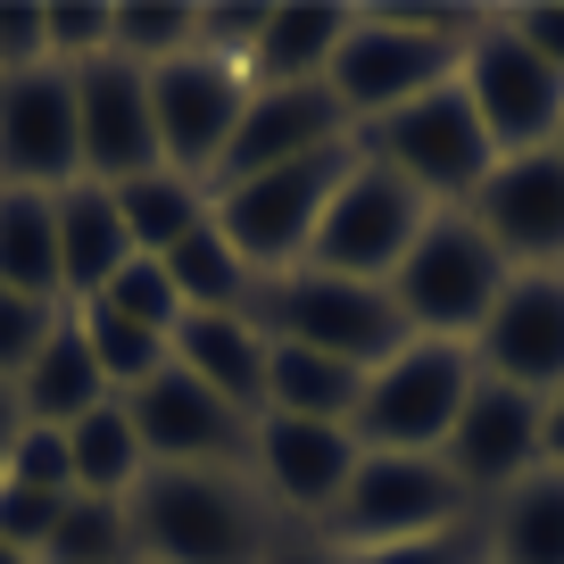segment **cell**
I'll list each match as a JSON object with an SVG mask.
<instances>
[{
    "instance_id": "obj_1",
    "label": "cell",
    "mask_w": 564,
    "mask_h": 564,
    "mask_svg": "<svg viewBox=\"0 0 564 564\" xmlns=\"http://www.w3.org/2000/svg\"><path fill=\"white\" fill-rule=\"evenodd\" d=\"M124 514H133L141 564H258L282 531L265 490L225 465H150Z\"/></svg>"
},
{
    "instance_id": "obj_2",
    "label": "cell",
    "mask_w": 564,
    "mask_h": 564,
    "mask_svg": "<svg viewBox=\"0 0 564 564\" xmlns=\"http://www.w3.org/2000/svg\"><path fill=\"white\" fill-rule=\"evenodd\" d=\"M465 34H474V18H457V9H357L324 84L349 108V124H373L390 108L423 100V91L457 84Z\"/></svg>"
},
{
    "instance_id": "obj_3",
    "label": "cell",
    "mask_w": 564,
    "mask_h": 564,
    "mask_svg": "<svg viewBox=\"0 0 564 564\" xmlns=\"http://www.w3.org/2000/svg\"><path fill=\"white\" fill-rule=\"evenodd\" d=\"M514 265L481 241V225L465 208H432V225L415 232V249L399 258V274L382 282L390 300H399L406 333L415 340H474L481 316L498 307Z\"/></svg>"
},
{
    "instance_id": "obj_4",
    "label": "cell",
    "mask_w": 564,
    "mask_h": 564,
    "mask_svg": "<svg viewBox=\"0 0 564 564\" xmlns=\"http://www.w3.org/2000/svg\"><path fill=\"white\" fill-rule=\"evenodd\" d=\"M249 316L265 324V340H300V349H324L340 366L373 373L406 349V316L382 282H349V274H316V265H291V274L258 282V307Z\"/></svg>"
},
{
    "instance_id": "obj_5",
    "label": "cell",
    "mask_w": 564,
    "mask_h": 564,
    "mask_svg": "<svg viewBox=\"0 0 564 564\" xmlns=\"http://www.w3.org/2000/svg\"><path fill=\"white\" fill-rule=\"evenodd\" d=\"M357 150L382 159L399 183H415L432 208H465V199L481 192V175L498 166L490 133H481L474 100H465V84H441V91H423V100L390 108V117L357 124Z\"/></svg>"
},
{
    "instance_id": "obj_6",
    "label": "cell",
    "mask_w": 564,
    "mask_h": 564,
    "mask_svg": "<svg viewBox=\"0 0 564 564\" xmlns=\"http://www.w3.org/2000/svg\"><path fill=\"white\" fill-rule=\"evenodd\" d=\"M349 166H357V141L316 150V159H300V166H265V175H249V183L208 192V216H216V232L258 265V282H274V274H291V265L307 258L316 216H324V199L340 192Z\"/></svg>"
},
{
    "instance_id": "obj_7",
    "label": "cell",
    "mask_w": 564,
    "mask_h": 564,
    "mask_svg": "<svg viewBox=\"0 0 564 564\" xmlns=\"http://www.w3.org/2000/svg\"><path fill=\"white\" fill-rule=\"evenodd\" d=\"M474 498L441 457H406V448H366L340 490V507L324 514L333 547H390V540H423V531H457L474 523Z\"/></svg>"
},
{
    "instance_id": "obj_8",
    "label": "cell",
    "mask_w": 564,
    "mask_h": 564,
    "mask_svg": "<svg viewBox=\"0 0 564 564\" xmlns=\"http://www.w3.org/2000/svg\"><path fill=\"white\" fill-rule=\"evenodd\" d=\"M423 225H432V199H423L415 183H399L382 159L357 150V166L340 175V192L324 199L316 241H307L300 265H316V274H349V282H390Z\"/></svg>"
},
{
    "instance_id": "obj_9",
    "label": "cell",
    "mask_w": 564,
    "mask_h": 564,
    "mask_svg": "<svg viewBox=\"0 0 564 564\" xmlns=\"http://www.w3.org/2000/svg\"><path fill=\"white\" fill-rule=\"evenodd\" d=\"M474 390V349L465 340H406L390 366L366 373L357 399V448H406V457H441L448 423Z\"/></svg>"
},
{
    "instance_id": "obj_10",
    "label": "cell",
    "mask_w": 564,
    "mask_h": 564,
    "mask_svg": "<svg viewBox=\"0 0 564 564\" xmlns=\"http://www.w3.org/2000/svg\"><path fill=\"white\" fill-rule=\"evenodd\" d=\"M457 84H465V100H474V117H481L498 159H523V150H547V141H556L564 75L547 67V58H531L498 18H474Z\"/></svg>"
},
{
    "instance_id": "obj_11",
    "label": "cell",
    "mask_w": 564,
    "mask_h": 564,
    "mask_svg": "<svg viewBox=\"0 0 564 564\" xmlns=\"http://www.w3.org/2000/svg\"><path fill=\"white\" fill-rule=\"evenodd\" d=\"M249 108V75L225 67V58H166L150 67V117H159V159L192 183H216L232 150V124Z\"/></svg>"
},
{
    "instance_id": "obj_12",
    "label": "cell",
    "mask_w": 564,
    "mask_h": 564,
    "mask_svg": "<svg viewBox=\"0 0 564 564\" xmlns=\"http://www.w3.org/2000/svg\"><path fill=\"white\" fill-rule=\"evenodd\" d=\"M0 183L9 192H67V183H84V133H75V75L67 67L0 75Z\"/></svg>"
},
{
    "instance_id": "obj_13",
    "label": "cell",
    "mask_w": 564,
    "mask_h": 564,
    "mask_svg": "<svg viewBox=\"0 0 564 564\" xmlns=\"http://www.w3.org/2000/svg\"><path fill=\"white\" fill-rule=\"evenodd\" d=\"M465 216L514 274H564V159L556 150L498 159L481 175V192L465 199Z\"/></svg>"
},
{
    "instance_id": "obj_14",
    "label": "cell",
    "mask_w": 564,
    "mask_h": 564,
    "mask_svg": "<svg viewBox=\"0 0 564 564\" xmlns=\"http://www.w3.org/2000/svg\"><path fill=\"white\" fill-rule=\"evenodd\" d=\"M540 406L547 399L507 390V382H490V373L474 366V390H465L457 423H448V441H441V465L465 481L474 507H490V498H507L514 481L540 474Z\"/></svg>"
},
{
    "instance_id": "obj_15",
    "label": "cell",
    "mask_w": 564,
    "mask_h": 564,
    "mask_svg": "<svg viewBox=\"0 0 564 564\" xmlns=\"http://www.w3.org/2000/svg\"><path fill=\"white\" fill-rule=\"evenodd\" d=\"M124 415H133L150 465H225V474H249L258 423H249L241 406H225L208 382H192L183 366H166L141 390H124Z\"/></svg>"
},
{
    "instance_id": "obj_16",
    "label": "cell",
    "mask_w": 564,
    "mask_h": 564,
    "mask_svg": "<svg viewBox=\"0 0 564 564\" xmlns=\"http://www.w3.org/2000/svg\"><path fill=\"white\" fill-rule=\"evenodd\" d=\"M357 432L349 423H300V415H258V441H249V481L265 490V507L291 514V523H316L340 507L357 474Z\"/></svg>"
},
{
    "instance_id": "obj_17",
    "label": "cell",
    "mask_w": 564,
    "mask_h": 564,
    "mask_svg": "<svg viewBox=\"0 0 564 564\" xmlns=\"http://www.w3.org/2000/svg\"><path fill=\"white\" fill-rule=\"evenodd\" d=\"M75 75V133H84V183H133V175H159V117H150V75L124 67L117 51L91 58Z\"/></svg>"
},
{
    "instance_id": "obj_18",
    "label": "cell",
    "mask_w": 564,
    "mask_h": 564,
    "mask_svg": "<svg viewBox=\"0 0 564 564\" xmlns=\"http://www.w3.org/2000/svg\"><path fill=\"white\" fill-rule=\"evenodd\" d=\"M340 141H357V124H349V108L333 100V84H249V108H241V124H232V150H225L208 192L249 183V175H265V166H300V159H316V150H340Z\"/></svg>"
},
{
    "instance_id": "obj_19",
    "label": "cell",
    "mask_w": 564,
    "mask_h": 564,
    "mask_svg": "<svg viewBox=\"0 0 564 564\" xmlns=\"http://www.w3.org/2000/svg\"><path fill=\"white\" fill-rule=\"evenodd\" d=\"M465 349L490 382L556 399L564 390V274H507L498 307L481 316V333Z\"/></svg>"
},
{
    "instance_id": "obj_20",
    "label": "cell",
    "mask_w": 564,
    "mask_h": 564,
    "mask_svg": "<svg viewBox=\"0 0 564 564\" xmlns=\"http://www.w3.org/2000/svg\"><path fill=\"white\" fill-rule=\"evenodd\" d=\"M51 208H58V282H67V307H84V300H100L141 249L124 232L108 183H67V192H51Z\"/></svg>"
},
{
    "instance_id": "obj_21",
    "label": "cell",
    "mask_w": 564,
    "mask_h": 564,
    "mask_svg": "<svg viewBox=\"0 0 564 564\" xmlns=\"http://www.w3.org/2000/svg\"><path fill=\"white\" fill-rule=\"evenodd\" d=\"M265 324L258 316H183L175 324V366L192 382H208L225 406H241L249 423L265 415Z\"/></svg>"
},
{
    "instance_id": "obj_22",
    "label": "cell",
    "mask_w": 564,
    "mask_h": 564,
    "mask_svg": "<svg viewBox=\"0 0 564 564\" xmlns=\"http://www.w3.org/2000/svg\"><path fill=\"white\" fill-rule=\"evenodd\" d=\"M100 399H117V390L100 382V357H91L84 324H75V307L51 324V340L34 349V366L18 373V406L25 423H51V432H67L75 415H91Z\"/></svg>"
},
{
    "instance_id": "obj_23",
    "label": "cell",
    "mask_w": 564,
    "mask_h": 564,
    "mask_svg": "<svg viewBox=\"0 0 564 564\" xmlns=\"http://www.w3.org/2000/svg\"><path fill=\"white\" fill-rule=\"evenodd\" d=\"M357 9H324V0H274L258 25V58H249V84H324L333 51L349 42Z\"/></svg>"
},
{
    "instance_id": "obj_24",
    "label": "cell",
    "mask_w": 564,
    "mask_h": 564,
    "mask_svg": "<svg viewBox=\"0 0 564 564\" xmlns=\"http://www.w3.org/2000/svg\"><path fill=\"white\" fill-rule=\"evenodd\" d=\"M481 564H564V474L540 465L481 507Z\"/></svg>"
},
{
    "instance_id": "obj_25",
    "label": "cell",
    "mask_w": 564,
    "mask_h": 564,
    "mask_svg": "<svg viewBox=\"0 0 564 564\" xmlns=\"http://www.w3.org/2000/svg\"><path fill=\"white\" fill-rule=\"evenodd\" d=\"M357 399H366V373L340 366L324 349H300V340H274L265 349V415H300V423H357Z\"/></svg>"
},
{
    "instance_id": "obj_26",
    "label": "cell",
    "mask_w": 564,
    "mask_h": 564,
    "mask_svg": "<svg viewBox=\"0 0 564 564\" xmlns=\"http://www.w3.org/2000/svg\"><path fill=\"white\" fill-rule=\"evenodd\" d=\"M0 291H25V300L67 307V282H58V208H51V192H9V183H0Z\"/></svg>"
},
{
    "instance_id": "obj_27",
    "label": "cell",
    "mask_w": 564,
    "mask_h": 564,
    "mask_svg": "<svg viewBox=\"0 0 564 564\" xmlns=\"http://www.w3.org/2000/svg\"><path fill=\"white\" fill-rule=\"evenodd\" d=\"M67 474H75V490H84V498H133V490H141L150 448H141L124 399H100L91 415L67 423Z\"/></svg>"
},
{
    "instance_id": "obj_28",
    "label": "cell",
    "mask_w": 564,
    "mask_h": 564,
    "mask_svg": "<svg viewBox=\"0 0 564 564\" xmlns=\"http://www.w3.org/2000/svg\"><path fill=\"white\" fill-rule=\"evenodd\" d=\"M117 216H124V232H133L141 258H166L183 232L208 225V183L175 175V166H159V175H133V183H117Z\"/></svg>"
},
{
    "instance_id": "obj_29",
    "label": "cell",
    "mask_w": 564,
    "mask_h": 564,
    "mask_svg": "<svg viewBox=\"0 0 564 564\" xmlns=\"http://www.w3.org/2000/svg\"><path fill=\"white\" fill-rule=\"evenodd\" d=\"M108 51L124 58V67H166V58H192L199 51V9L192 0H117V34H108Z\"/></svg>"
},
{
    "instance_id": "obj_30",
    "label": "cell",
    "mask_w": 564,
    "mask_h": 564,
    "mask_svg": "<svg viewBox=\"0 0 564 564\" xmlns=\"http://www.w3.org/2000/svg\"><path fill=\"white\" fill-rule=\"evenodd\" d=\"M42 564H141L133 547V514H124V498H67V514H58L51 547H42Z\"/></svg>"
},
{
    "instance_id": "obj_31",
    "label": "cell",
    "mask_w": 564,
    "mask_h": 564,
    "mask_svg": "<svg viewBox=\"0 0 564 564\" xmlns=\"http://www.w3.org/2000/svg\"><path fill=\"white\" fill-rule=\"evenodd\" d=\"M75 324H84L91 357H100V382L117 390V399H124V390H141L150 373L175 366V340H166V333H141V324L108 316V307H75Z\"/></svg>"
},
{
    "instance_id": "obj_32",
    "label": "cell",
    "mask_w": 564,
    "mask_h": 564,
    "mask_svg": "<svg viewBox=\"0 0 564 564\" xmlns=\"http://www.w3.org/2000/svg\"><path fill=\"white\" fill-rule=\"evenodd\" d=\"M84 307H108V316L141 324V333H166V340H175V324H183V291H175V274H166L159 258H133L100 300H84Z\"/></svg>"
},
{
    "instance_id": "obj_33",
    "label": "cell",
    "mask_w": 564,
    "mask_h": 564,
    "mask_svg": "<svg viewBox=\"0 0 564 564\" xmlns=\"http://www.w3.org/2000/svg\"><path fill=\"white\" fill-rule=\"evenodd\" d=\"M42 25H51V67H91V58H108V34H117V0L42 9Z\"/></svg>"
},
{
    "instance_id": "obj_34",
    "label": "cell",
    "mask_w": 564,
    "mask_h": 564,
    "mask_svg": "<svg viewBox=\"0 0 564 564\" xmlns=\"http://www.w3.org/2000/svg\"><path fill=\"white\" fill-rule=\"evenodd\" d=\"M67 498H75V490H25V481H0V540L18 547V556L42 564V547H51Z\"/></svg>"
},
{
    "instance_id": "obj_35",
    "label": "cell",
    "mask_w": 564,
    "mask_h": 564,
    "mask_svg": "<svg viewBox=\"0 0 564 564\" xmlns=\"http://www.w3.org/2000/svg\"><path fill=\"white\" fill-rule=\"evenodd\" d=\"M340 564H481V514L457 531H423V540H390V547H340Z\"/></svg>"
},
{
    "instance_id": "obj_36",
    "label": "cell",
    "mask_w": 564,
    "mask_h": 564,
    "mask_svg": "<svg viewBox=\"0 0 564 564\" xmlns=\"http://www.w3.org/2000/svg\"><path fill=\"white\" fill-rule=\"evenodd\" d=\"M67 316V307L51 300H25V291H0V382H18L25 366H34V349L51 340V324Z\"/></svg>"
},
{
    "instance_id": "obj_37",
    "label": "cell",
    "mask_w": 564,
    "mask_h": 564,
    "mask_svg": "<svg viewBox=\"0 0 564 564\" xmlns=\"http://www.w3.org/2000/svg\"><path fill=\"white\" fill-rule=\"evenodd\" d=\"M0 481H25V490H75V474H67V432L25 423L18 441H9V457H0Z\"/></svg>"
},
{
    "instance_id": "obj_38",
    "label": "cell",
    "mask_w": 564,
    "mask_h": 564,
    "mask_svg": "<svg viewBox=\"0 0 564 564\" xmlns=\"http://www.w3.org/2000/svg\"><path fill=\"white\" fill-rule=\"evenodd\" d=\"M25 67H51V25H42L34 0H9L0 9V75H25Z\"/></svg>"
},
{
    "instance_id": "obj_39",
    "label": "cell",
    "mask_w": 564,
    "mask_h": 564,
    "mask_svg": "<svg viewBox=\"0 0 564 564\" xmlns=\"http://www.w3.org/2000/svg\"><path fill=\"white\" fill-rule=\"evenodd\" d=\"M498 25H507V34L523 42L531 58H547V67L564 75V0H531V9H507Z\"/></svg>"
},
{
    "instance_id": "obj_40",
    "label": "cell",
    "mask_w": 564,
    "mask_h": 564,
    "mask_svg": "<svg viewBox=\"0 0 564 564\" xmlns=\"http://www.w3.org/2000/svg\"><path fill=\"white\" fill-rule=\"evenodd\" d=\"M258 564H340V547L324 540L316 523H307V531H274V540H265V556H258Z\"/></svg>"
},
{
    "instance_id": "obj_41",
    "label": "cell",
    "mask_w": 564,
    "mask_h": 564,
    "mask_svg": "<svg viewBox=\"0 0 564 564\" xmlns=\"http://www.w3.org/2000/svg\"><path fill=\"white\" fill-rule=\"evenodd\" d=\"M540 465H556V474H564V390L540 406Z\"/></svg>"
},
{
    "instance_id": "obj_42",
    "label": "cell",
    "mask_w": 564,
    "mask_h": 564,
    "mask_svg": "<svg viewBox=\"0 0 564 564\" xmlns=\"http://www.w3.org/2000/svg\"><path fill=\"white\" fill-rule=\"evenodd\" d=\"M25 432V406H18V382H0V457H9V441Z\"/></svg>"
},
{
    "instance_id": "obj_43",
    "label": "cell",
    "mask_w": 564,
    "mask_h": 564,
    "mask_svg": "<svg viewBox=\"0 0 564 564\" xmlns=\"http://www.w3.org/2000/svg\"><path fill=\"white\" fill-rule=\"evenodd\" d=\"M0 564H34V556H18V547H9V540H0Z\"/></svg>"
},
{
    "instance_id": "obj_44",
    "label": "cell",
    "mask_w": 564,
    "mask_h": 564,
    "mask_svg": "<svg viewBox=\"0 0 564 564\" xmlns=\"http://www.w3.org/2000/svg\"><path fill=\"white\" fill-rule=\"evenodd\" d=\"M547 150H556V159H564V117H556V141H547Z\"/></svg>"
}]
</instances>
